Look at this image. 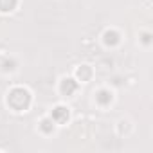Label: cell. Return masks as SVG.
I'll use <instances>...</instances> for the list:
<instances>
[{"label":"cell","mask_w":153,"mask_h":153,"mask_svg":"<svg viewBox=\"0 0 153 153\" xmlns=\"http://www.w3.org/2000/svg\"><path fill=\"white\" fill-rule=\"evenodd\" d=\"M7 105L16 110V112H22V110H27V106L31 105V94L22 88V87H16L13 88L9 94H7Z\"/></svg>","instance_id":"1"},{"label":"cell","mask_w":153,"mask_h":153,"mask_svg":"<svg viewBox=\"0 0 153 153\" xmlns=\"http://www.w3.org/2000/svg\"><path fill=\"white\" fill-rule=\"evenodd\" d=\"M51 119H52L54 123H65V121L68 119V108H65V106H56V108L52 110Z\"/></svg>","instance_id":"2"},{"label":"cell","mask_w":153,"mask_h":153,"mask_svg":"<svg viewBox=\"0 0 153 153\" xmlns=\"http://www.w3.org/2000/svg\"><path fill=\"white\" fill-rule=\"evenodd\" d=\"M76 88H78V83L74 79H63V83H61V92L63 94L70 96L72 92H76Z\"/></svg>","instance_id":"3"},{"label":"cell","mask_w":153,"mask_h":153,"mask_svg":"<svg viewBox=\"0 0 153 153\" xmlns=\"http://www.w3.org/2000/svg\"><path fill=\"white\" fill-rule=\"evenodd\" d=\"M96 101H97L99 105L106 106V105L112 101V94H110L108 90H101V92H97V96H96Z\"/></svg>","instance_id":"4"},{"label":"cell","mask_w":153,"mask_h":153,"mask_svg":"<svg viewBox=\"0 0 153 153\" xmlns=\"http://www.w3.org/2000/svg\"><path fill=\"white\" fill-rule=\"evenodd\" d=\"M119 42V34L115 31H106L105 33V43L106 45H115Z\"/></svg>","instance_id":"5"},{"label":"cell","mask_w":153,"mask_h":153,"mask_svg":"<svg viewBox=\"0 0 153 153\" xmlns=\"http://www.w3.org/2000/svg\"><path fill=\"white\" fill-rule=\"evenodd\" d=\"M16 2H18V0H0V11H4V13L13 11Z\"/></svg>","instance_id":"6"},{"label":"cell","mask_w":153,"mask_h":153,"mask_svg":"<svg viewBox=\"0 0 153 153\" xmlns=\"http://www.w3.org/2000/svg\"><path fill=\"white\" fill-rule=\"evenodd\" d=\"M78 76L81 78V81H87L90 76H92V70H90V67H81V68H78Z\"/></svg>","instance_id":"7"},{"label":"cell","mask_w":153,"mask_h":153,"mask_svg":"<svg viewBox=\"0 0 153 153\" xmlns=\"http://www.w3.org/2000/svg\"><path fill=\"white\" fill-rule=\"evenodd\" d=\"M52 123H54L52 119H43V121H42V130H43L45 133H51V131L54 130V124H52Z\"/></svg>","instance_id":"8"}]
</instances>
